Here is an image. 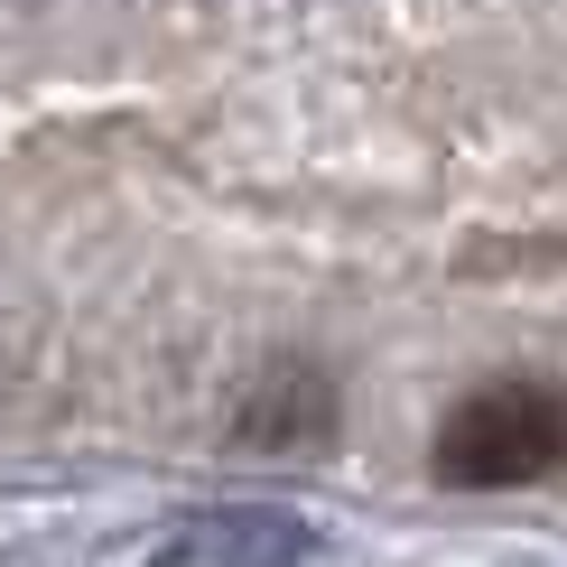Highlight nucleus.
<instances>
[{
    "instance_id": "f257e3e1",
    "label": "nucleus",
    "mask_w": 567,
    "mask_h": 567,
    "mask_svg": "<svg viewBox=\"0 0 567 567\" xmlns=\"http://www.w3.org/2000/svg\"><path fill=\"white\" fill-rule=\"evenodd\" d=\"M437 475L465 493H512L567 475V391L539 372H503V382L465 391L437 419Z\"/></svg>"
},
{
    "instance_id": "f03ea898",
    "label": "nucleus",
    "mask_w": 567,
    "mask_h": 567,
    "mask_svg": "<svg viewBox=\"0 0 567 567\" xmlns=\"http://www.w3.org/2000/svg\"><path fill=\"white\" fill-rule=\"evenodd\" d=\"M307 549H317V530L289 503H215V512H186L150 549V567H298Z\"/></svg>"
}]
</instances>
